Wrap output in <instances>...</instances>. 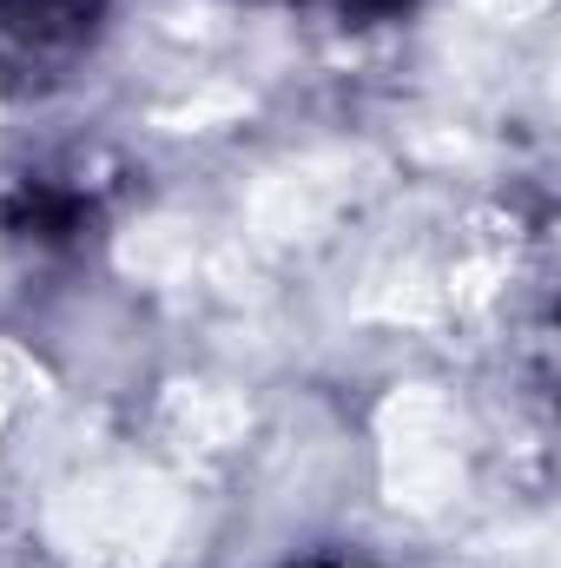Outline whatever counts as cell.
Here are the masks:
<instances>
[{"label": "cell", "instance_id": "1", "mask_svg": "<svg viewBox=\"0 0 561 568\" xmlns=\"http://www.w3.org/2000/svg\"><path fill=\"white\" fill-rule=\"evenodd\" d=\"M100 0H0V47L20 60H67L93 40Z\"/></svg>", "mask_w": 561, "mask_h": 568}, {"label": "cell", "instance_id": "2", "mask_svg": "<svg viewBox=\"0 0 561 568\" xmlns=\"http://www.w3.org/2000/svg\"><path fill=\"white\" fill-rule=\"evenodd\" d=\"M284 7H310V13H330V20L364 27V20H390V13H404L410 0H284Z\"/></svg>", "mask_w": 561, "mask_h": 568}]
</instances>
